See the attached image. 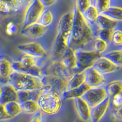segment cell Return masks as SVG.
<instances>
[{"label":"cell","instance_id":"14","mask_svg":"<svg viewBox=\"0 0 122 122\" xmlns=\"http://www.w3.org/2000/svg\"><path fill=\"white\" fill-rule=\"evenodd\" d=\"M13 101H18V91L11 85L7 84L1 86V95L0 98V104H5Z\"/></svg>","mask_w":122,"mask_h":122},{"label":"cell","instance_id":"28","mask_svg":"<svg viewBox=\"0 0 122 122\" xmlns=\"http://www.w3.org/2000/svg\"><path fill=\"white\" fill-rule=\"evenodd\" d=\"M101 14H103L117 21V20L122 21V7L111 6L108 9Z\"/></svg>","mask_w":122,"mask_h":122},{"label":"cell","instance_id":"22","mask_svg":"<svg viewBox=\"0 0 122 122\" xmlns=\"http://www.w3.org/2000/svg\"><path fill=\"white\" fill-rule=\"evenodd\" d=\"M96 24L98 25L100 29L114 30L118 25V22L103 14H99L96 21Z\"/></svg>","mask_w":122,"mask_h":122},{"label":"cell","instance_id":"32","mask_svg":"<svg viewBox=\"0 0 122 122\" xmlns=\"http://www.w3.org/2000/svg\"><path fill=\"white\" fill-rule=\"evenodd\" d=\"M18 62L21 63L23 66L26 67H32L37 66V58L32 57L31 56L26 54H24L20 56Z\"/></svg>","mask_w":122,"mask_h":122},{"label":"cell","instance_id":"18","mask_svg":"<svg viewBox=\"0 0 122 122\" xmlns=\"http://www.w3.org/2000/svg\"><path fill=\"white\" fill-rule=\"evenodd\" d=\"M67 48V39L63 35L58 33L53 45V52L54 57L57 59L62 58V56Z\"/></svg>","mask_w":122,"mask_h":122},{"label":"cell","instance_id":"42","mask_svg":"<svg viewBox=\"0 0 122 122\" xmlns=\"http://www.w3.org/2000/svg\"><path fill=\"white\" fill-rule=\"evenodd\" d=\"M112 103L115 107H118L122 104V96L121 94L117 95L112 97Z\"/></svg>","mask_w":122,"mask_h":122},{"label":"cell","instance_id":"26","mask_svg":"<svg viewBox=\"0 0 122 122\" xmlns=\"http://www.w3.org/2000/svg\"><path fill=\"white\" fill-rule=\"evenodd\" d=\"M4 109L7 115L10 118H14L22 112L21 104L18 101H13L7 103L4 105Z\"/></svg>","mask_w":122,"mask_h":122},{"label":"cell","instance_id":"44","mask_svg":"<svg viewBox=\"0 0 122 122\" xmlns=\"http://www.w3.org/2000/svg\"><path fill=\"white\" fill-rule=\"evenodd\" d=\"M114 114L116 118L122 120V104L115 109Z\"/></svg>","mask_w":122,"mask_h":122},{"label":"cell","instance_id":"5","mask_svg":"<svg viewBox=\"0 0 122 122\" xmlns=\"http://www.w3.org/2000/svg\"><path fill=\"white\" fill-rule=\"evenodd\" d=\"M43 75L54 76L69 81L72 78L74 72L68 69L62 64L61 61H54L48 63L42 68Z\"/></svg>","mask_w":122,"mask_h":122},{"label":"cell","instance_id":"45","mask_svg":"<svg viewBox=\"0 0 122 122\" xmlns=\"http://www.w3.org/2000/svg\"><path fill=\"white\" fill-rule=\"evenodd\" d=\"M42 4L44 5V6H51L55 4L56 3V1H54V0H42L41 1Z\"/></svg>","mask_w":122,"mask_h":122},{"label":"cell","instance_id":"25","mask_svg":"<svg viewBox=\"0 0 122 122\" xmlns=\"http://www.w3.org/2000/svg\"><path fill=\"white\" fill-rule=\"evenodd\" d=\"M105 89L110 98L120 94L122 92V81H113L109 82Z\"/></svg>","mask_w":122,"mask_h":122},{"label":"cell","instance_id":"48","mask_svg":"<svg viewBox=\"0 0 122 122\" xmlns=\"http://www.w3.org/2000/svg\"><path fill=\"white\" fill-rule=\"evenodd\" d=\"M120 94H121V95H122V93H120Z\"/></svg>","mask_w":122,"mask_h":122},{"label":"cell","instance_id":"41","mask_svg":"<svg viewBox=\"0 0 122 122\" xmlns=\"http://www.w3.org/2000/svg\"><path fill=\"white\" fill-rule=\"evenodd\" d=\"M10 118H11L6 113L4 105L0 104V121L6 120L10 119Z\"/></svg>","mask_w":122,"mask_h":122},{"label":"cell","instance_id":"35","mask_svg":"<svg viewBox=\"0 0 122 122\" xmlns=\"http://www.w3.org/2000/svg\"><path fill=\"white\" fill-rule=\"evenodd\" d=\"M107 48V43L101 39L97 38L93 43V51L101 54L106 50Z\"/></svg>","mask_w":122,"mask_h":122},{"label":"cell","instance_id":"40","mask_svg":"<svg viewBox=\"0 0 122 122\" xmlns=\"http://www.w3.org/2000/svg\"><path fill=\"white\" fill-rule=\"evenodd\" d=\"M17 32V26L13 22L7 23L6 28V32L9 36H12Z\"/></svg>","mask_w":122,"mask_h":122},{"label":"cell","instance_id":"16","mask_svg":"<svg viewBox=\"0 0 122 122\" xmlns=\"http://www.w3.org/2000/svg\"><path fill=\"white\" fill-rule=\"evenodd\" d=\"M48 28L39 23L30 25L29 26L22 29L21 31V34L30 38H39L43 36L47 32Z\"/></svg>","mask_w":122,"mask_h":122},{"label":"cell","instance_id":"47","mask_svg":"<svg viewBox=\"0 0 122 122\" xmlns=\"http://www.w3.org/2000/svg\"><path fill=\"white\" fill-rule=\"evenodd\" d=\"M1 86H0V98H1Z\"/></svg>","mask_w":122,"mask_h":122},{"label":"cell","instance_id":"17","mask_svg":"<svg viewBox=\"0 0 122 122\" xmlns=\"http://www.w3.org/2000/svg\"><path fill=\"white\" fill-rule=\"evenodd\" d=\"M13 72L12 63L6 58L0 59V84H7L10 76Z\"/></svg>","mask_w":122,"mask_h":122},{"label":"cell","instance_id":"9","mask_svg":"<svg viewBox=\"0 0 122 122\" xmlns=\"http://www.w3.org/2000/svg\"><path fill=\"white\" fill-rule=\"evenodd\" d=\"M18 49L25 54L31 56L35 58H42L46 55V50L38 42H32L20 45Z\"/></svg>","mask_w":122,"mask_h":122},{"label":"cell","instance_id":"12","mask_svg":"<svg viewBox=\"0 0 122 122\" xmlns=\"http://www.w3.org/2000/svg\"><path fill=\"white\" fill-rule=\"evenodd\" d=\"M86 82L91 88L99 87L104 84L106 80L103 75L92 67L85 71Z\"/></svg>","mask_w":122,"mask_h":122},{"label":"cell","instance_id":"29","mask_svg":"<svg viewBox=\"0 0 122 122\" xmlns=\"http://www.w3.org/2000/svg\"><path fill=\"white\" fill-rule=\"evenodd\" d=\"M83 15L89 25L90 24L93 25V24L96 23V21L98 17L99 13L97 9L91 4V6L87 9Z\"/></svg>","mask_w":122,"mask_h":122},{"label":"cell","instance_id":"7","mask_svg":"<svg viewBox=\"0 0 122 122\" xmlns=\"http://www.w3.org/2000/svg\"><path fill=\"white\" fill-rule=\"evenodd\" d=\"M41 82L43 88H46L56 93L61 98L67 91L68 81L63 78L50 75H43L41 78Z\"/></svg>","mask_w":122,"mask_h":122},{"label":"cell","instance_id":"2","mask_svg":"<svg viewBox=\"0 0 122 122\" xmlns=\"http://www.w3.org/2000/svg\"><path fill=\"white\" fill-rule=\"evenodd\" d=\"M37 102L40 111L49 115L57 114L62 105V98L46 88L42 89Z\"/></svg>","mask_w":122,"mask_h":122},{"label":"cell","instance_id":"11","mask_svg":"<svg viewBox=\"0 0 122 122\" xmlns=\"http://www.w3.org/2000/svg\"><path fill=\"white\" fill-rule=\"evenodd\" d=\"M92 68L98 71L101 75L112 73L119 69L118 66L103 56H101L96 61Z\"/></svg>","mask_w":122,"mask_h":122},{"label":"cell","instance_id":"46","mask_svg":"<svg viewBox=\"0 0 122 122\" xmlns=\"http://www.w3.org/2000/svg\"><path fill=\"white\" fill-rule=\"evenodd\" d=\"M75 122H85V121L82 120H81V118H78V119L75 121Z\"/></svg>","mask_w":122,"mask_h":122},{"label":"cell","instance_id":"33","mask_svg":"<svg viewBox=\"0 0 122 122\" xmlns=\"http://www.w3.org/2000/svg\"><path fill=\"white\" fill-rule=\"evenodd\" d=\"M53 21V15L52 12L49 9L44 10L42 13L40 19H39V23L43 25L44 26L47 27L50 26Z\"/></svg>","mask_w":122,"mask_h":122},{"label":"cell","instance_id":"31","mask_svg":"<svg viewBox=\"0 0 122 122\" xmlns=\"http://www.w3.org/2000/svg\"><path fill=\"white\" fill-rule=\"evenodd\" d=\"M91 4L97 9L99 14H101L111 7V1L108 0H96L91 1Z\"/></svg>","mask_w":122,"mask_h":122},{"label":"cell","instance_id":"13","mask_svg":"<svg viewBox=\"0 0 122 122\" xmlns=\"http://www.w3.org/2000/svg\"><path fill=\"white\" fill-rule=\"evenodd\" d=\"M111 103V98H107L104 101L90 110V122H100L108 110Z\"/></svg>","mask_w":122,"mask_h":122},{"label":"cell","instance_id":"38","mask_svg":"<svg viewBox=\"0 0 122 122\" xmlns=\"http://www.w3.org/2000/svg\"><path fill=\"white\" fill-rule=\"evenodd\" d=\"M10 6L11 8L12 12H17L21 10L24 5V1H9Z\"/></svg>","mask_w":122,"mask_h":122},{"label":"cell","instance_id":"4","mask_svg":"<svg viewBox=\"0 0 122 122\" xmlns=\"http://www.w3.org/2000/svg\"><path fill=\"white\" fill-rule=\"evenodd\" d=\"M76 58V67L75 73L84 72L92 68L95 62L102 56L94 51H85L81 49L75 51Z\"/></svg>","mask_w":122,"mask_h":122},{"label":"cell","instance_id":"34","mask_svg":"<svg viewBox=\"0 0 122 122\" xmlns=\"http://www.w3.org/2000/svg\"><path fill=\"white\" fill-rule=\"evenodd\" d=\"M114 30H111V29H99L97 31L96 36H97V38H98V39L103 40L107 43H109L112 40Z\"/></svg>","mask_w":122,"mask_h":122},{"label":"cell","instance_id":"1","mask_svg":"<svg viewBox=\"0 0 122 122\" xmlns=\"http://www.w3.org/2000/svg\"><path fill=\"white\" fill-rule=\"evenodd\" d=\"M74 20L71 31L67 39V45L74 51L84 48L93 40L90 25L80 12L76 3L73 10Z\"/></svg>","mask_w":122,"mask_h":122},{"label":"cell","instance_id":"37","mask_svg":"<svg viewBox=\"0 0 122 122\" xmlns=\"http://www.w3.org/2000/svg\"><path fill=\"white\" fill-rule=\"evenodd\" d=\"M75 3L78 6L79 10L82 14H84L87 9L91 6V1H88V0L76 1Z\"/></svg>","mask_w":122,"mask_h":122},{"label":"cell","instance_id":"43","mask_svg":"<svg viewBox=\"0 0 122 122\" xmlns=\"http://www.w3.org/2000/svg\"><path fill=\"white\" fill-rule=\"evenodd\" d=\"M42 114L40 111L39 112L34 114L29 122H42Z\"/></svg>","mask_w":122,"mask_h":122},{"label":"cell","instance_id":"3","mask_svg":"<svg viewBox=\"0 0 122 122\" xmlns=\"http://www.w3.org/2000/svg\"><path fill=\"white\" fill-rule=\"evenodd\" d=\"M9 84L17 91L40 90L43 89L41 78L21 73L13 72L10 76Z\"/></svg>","mask_w":122,"mask_h":122},{"label":"cell","instance_id":"10","mask_svg":"<svg viewBox=\"0 0 122 122\" xmlns=\"http://www.w3.org/2000/svg\"><path fill=\"white\" fill-rule=\"evenodd\" d=\"M73 11L68 12L61 17L58 23V26H57L58 33L63 35L67 39L71 31L73 24Z\"/></svg>","mask_w":122,"mask_h":122},{"label":"cell","instance_id":"23","mask_svg":"<svg viewBox=\"0 0 122 122\" xmlns=\"http://www.w3.org/2000/svg\"><path fill=\"white\" fill-rule=\"evenodd\" d=\"M86 82V73L85 71L81 73H75L72 78L68 81L67 83V91L71 90L80 86Z\"/></svg>","mask_w":122,"mask_h":122},{"label":"cell","instance_id":"6","mask_svg":"<svg viewBox=\"0 0 122 122\" xmlns=\"http://www.w3.org/2000/svg\"><path fill=\"white\" fill-rule=\"evenodd\" d=\"M44 10L45 6L41 1L34 0L30 1L25 14L23 29L39 22Z\"/></svg>","mask_w":122,"mask_h":122},{"label":"cell","instance_id":"27","mask_svg":"<svg viewBox=\"0 0 122 122\" xmlns=\"http://www.w3.org/2000/svg\"><path fill=\"white\" fill-rule=\"evenodd\" d=\"M22 112L27 114H35L40 112V108L36 101L30 100L21 103Z\"/></svg>","mask_w":122,"mask_h":122},{"label":"cell","instance_id":"19","mask_svg":"<svg viewBox=\"0 0 122 122\" xmlns=\"http://www.w3.org/2000/svg\"><path fill=\"white\" fill-rule=\"evenodd\" d=\"M74 100L76 110L81 119L89 122L90 120V107L82 98H75Z\"/></svg>","mask_w":122,"mask_h":122},{"label":"cell","instance_id":"8","mask_svg":"<svg viewBox=\"0 0 122 122\" xmlns=\"http://www.w3.org/2000/svg\"><path fill=\"white\" fill-rule=\"evenodd\" d=\"M107 97L108 95L106 90L105 88L103 87L90 88L82 97V98L87 103L90 108H93L102 103Z\"/></svg>","mask_w":122,"mask_h":122},{"label":"cell","instance_id":"36","mask_svg":"<svg viewBox=\"0 0 122 122\" xmlns=\"http://www.w3.org/2000/svg\"><path fill=\"white\" fill-rule=\"evenodd\" d=\"M111 42L115 46H122V30L119 29L114 30Z\"/></svg>","mask_w":122,"mask_h":122},{"label":"cell","instance_id":"21","mask_svg":"<svg viewBox=\"0 0 122 122\" xmlns=\"http://www.w3.org/2000/svg\"><path fill=\"white\" fill-rule=\"evenodd\" d=\"M90 87L87 84L84 83L79 87L72 89L71 90H67L64 93L62 98L64 100H68L71 98H82V96L86 93V92L90 89Z\"/></svg>","mask_w":122,"mask_h":122},{"label":"cell","instance_id":"30","mask_svg":"<svg viewBox=\"0 0 122 122\" xmlns=\"http://www.w3.org/2000/svg\"><path fill=\"white\" fill-rule=\"evenodd\" d=\"M106 57L116 65L120 67L121 66V61H122V50H115L110 51L106 54L102 56Z\"/></svg>","mask_w":122,"mask_h":122},{"label":"cell","instance_id":"39","mask_svg":"<svg viewBox=\"0 0 122 122\" xmlns=\"http://www.w3.org/2000/svg\"><path fill=\"white\" fill-rule=\"evenodd\" d=\"M0 13L4 15L12 13L9 1H0Z\"/></svg>","mask_w":122,"mask_h":122},{"label":"cell","instance_id":"24","mask_svg":"<svg viewBox=\"0 0 122 122\" xmlns=\"http://www.w3.org/2000/svg\"><path fill=\"white\" fill-rule=\"evenodd\" d=\"M42 89L34 90H26V91H18V103H23L27 101L33 100L37 101L39 96L41 93Z\"/></svg>","mask_w":122,"mask_h":122},{"label":"cell","instance_id":"15","mask_svg":"<svg viewBox=\"0 0 122 122\" xmlns=\"http://www.w3.org/2000/svg\"><path fill=\"white\" fill-rule=\"evenodd\" d=\"M12 67L14 72L21 73L27 74L31 75L37 78H41L43 76L42 68L38 66H35L32 67H25L18 61H14L12 62Z\"/></svg>","mask_w":122,"mask_h":122},{"label":"cell","instance_id":"20","mask_svg":"<svg viewBox=\"0 0 122 122\" xmlns=\"http://www.w3.org/2000/svg\"><path fill=\"white\" fill-rule=\"evenodd\" d=\"M61 62L68 69L73 70L76 69V58L73 50L68 47L62 56Z\"/></svg>","mask_w":122,"mask_h":122}]
</instances>
